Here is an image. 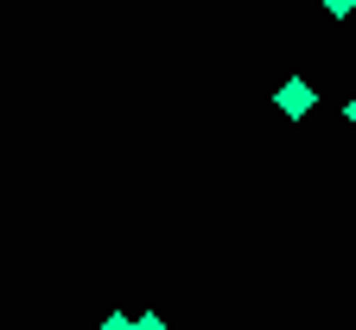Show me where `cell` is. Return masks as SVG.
Masks as SVG:
<instances>
[{
  "instance_id": "6da1fadb",
  "label": "cell",
  "mask_w": 356,
  "mask_h": 330,
  "mask_svg": "<svg viewBox=\"0 0 356 330\" xmlns=\"http://www.w3.org/2000/svg\"><path fill=\"white\" fill-rule=\"evenodd\" d=\"M274 108H280V115H286V121H305V115H312V108H318V89H312V83H305V76H286V83H280V89H274Z\"/></svg>"
},
{
  "instance_id": "7a4b0ae2",
  "label": "cell",
  "mask_w": 356,
  "mask_h": 330,
  "mask_svg": "<svg viewBox=\"0 0 356 330\" xmlns=\"http://www.w3.org/2000/svg\"><path fill=\"white\" fill-rule=\"evenodd\" d=\"M134 330H172V324H165L159 311H134Z\"/></svg>"
},
{
  "instance_id": "3957f363",
  "label": "cell",
  "mask_w": 356,
  "mask_h": 330,
  "mask_svg": "<svg viewBox=\"0 0 356 330\" xmlns=\"http://www.w3.org/2000/svg\"><path fill=\"white\" fill-rule=\"evenodd\" d=\"M96 330H134V311H108V317H102Z\"/></svg>"
},
{
  "instance_id": "277c9868",
  "label": "cell",
  "mask_w": 356,
  "mask_h": 330,
  "mask_svg": "<svg viewBox=\"0 0 356 330\" xmlns=\"http://www.w3.org/2000/svg\"><path fill=\"white\" fill-rule=\"evenodd\" d=\"M318 7H325L331 19H350V13H356V0H318Z\"/></svg>"
},
{
  "instance_id": "5b68a950",
  "label": "cell",
  "mask_w": 356,
  "mask_h": 330,
  "mask_svg": "<svg viewBox=\"0 0 356 330\" xmlns=\"http://www.w3.org/2000/svg\"><path fill=\"white\" fill-rule=\"evenodd\" d=\"M343 121H350V127H356V96H350V102H343Z\"/></svg>"
}]
</instances>
